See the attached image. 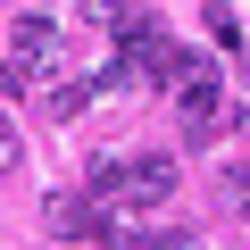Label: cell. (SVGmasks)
I'll list each match as a JSON object with an SVG mask.
<instances>
[{
    "mask_svg": "<svg viewBox=\"0 0 250 250\" xmlns=\"http://www.w3.org/2000/svg\"><path fill=\"white\" fill-rule=\"evenodd\" d=\"M167 92H175V125H184V142H217V125H225V92H217V67H208L200 50L175 59Z\"/></svg>",
    "mask_w": 250,
    "mask_h": 250,
    "instance_id": "obj_1",
    "label": "cell"
},
{
    "mask_svg": "<svg viewBox=\"0 0 250 250\" xmlns=\"http://www.w3.org/2000/svg\"><path fill=\"white\" fill-rule=\"evenodd\" d=\"M242 75H250V42H242Z\"/></svg>",
    "mask_w": 250,
    "mask_h": 250,
    "instance_id": "obj_11",
    "label": "cell"
},
{
    "mask_svg": "<svg viewBox=\"0 0 250 250\" xmlns=\"http://www.w3.org/2000/svg\"><path fill=\"white\" fill-rule=\"evenodd\" d=\"M208 34H217V42H233V50H242V25H233V9H225V0H208Z\"/></svg>",
    "mask_w": 250,
    "mask_h": 250,
    "instance_id": "obj_9",
    "label": "cell"
},
{
    "mask_svg": "<svg viewBox=\"0 0 250 250\" xmlns=\"http://www.w3.org/2000/svg\"><path fill=\"white\" fill-rule=\"evenodd\" d=\"M217 200H225V217H250V167H225L217 175Z\"/></svg>",
    "mask_w": 250,
    "mask_h": 250,
    "instance_id": "obj_7",
    "label": "cell"
},
{
    "mask_svg": "<svg viewBox=\"0 0 250 250\" xmlns=\"http://www.w3.org/2000/svg\"><path fill=\"white\" fill-rule=\"evenodd\" d=\"M75 17H83V25H125L134 9H125V0H75Z\"/></svg>",
    "mask_w": 250,
    "mask_h": 250,
    "instance_id": "obj_8",
    "label": "cell"
},
{
    "mask_svg": "<svg viewBox=\"0 0 250 250\" xmlns=\"http://www.w3.org/2000/svg\"><path fill=\"white\" fill-rule=\"evenodd\" d=\"M83 100H100V92H92V83H50V92H42V117H75Z\"/></svg>",
    "mask_w": 250,
    "mask_h": 250,
    "instance_id": "obj_6",
    "label": "cell"
},
{
    "mask_svg": "<svg viewBox=\"0 0 250 250\" xmlns=\"http://www.w3.org/2000/svg\"><path fill=\"white\" fill-rule=\"evenodd\" d=\"M125 167H134V159H92V167H83V192H92V200H117V192H125Z\"/></svg>",
    "mask_w": 250,
    "mask_h": 250,
    "instance_id": "obj_5",
    "label": "cell"
},
{
    "mask_svg": "<svg viewBox=\"0 0 250 250\" xmlns=\"http://www.w3.org/2000/svg\"><path fill=\"white\" fill-rule=\"evenodd\" d=\"M175 184H184V175H175V159H134V167H125V192H117V208H159ZM100 208H108V200H100Z\"/></svg>",
    "mask_w": 250,
    "mask_h": 250,
    "instance_id": "obj_3",
    "label": "cell"
},
{
    "mask_svg": "<svg viewBox=\"0 0 250 250\" xmlns=\"http://www.w3.org/2000/svg\"><path fill=\"white\" fill-rule=\"evenodd\" d=\"M50 233H100V200L92 192H50Z\"/></svg>",
    "mask_w": 250,
    "mask_h": 250,
    "instance_id": "obj_4",
    "label": "cell"
},
{
    "mask_svg": "<svg viewBox=\"0 0 250 250\" xmlns=\"http://www.w3.org/2000/svg\"><path fill=\"white\" fill-rule=\"evenodd\" d=\"M9 59H17L25 83L50 75V67H59V25H50V17H17V25H9Z\"/></svg>",
    "mask_w": 250,
    "mask_h": 250,
    "instance_id": "obj_2",
    "label": "cell"
},
{
    "mask_svg": "<svg viewBox=\"0 0 250 250\" xmlns=\"http://www.w3.org/2000/svg\"><path fill=\"white\" fill-rule=\"evenodd\" d=\"M17 159H25V142H17V125H9V108H0V175H9Z\"/></svg>",
    "mask_w": 250,
    "mask_h": 250,
    "instance_id": "obj_10",
    "label": "cell"
}]
</instances>
